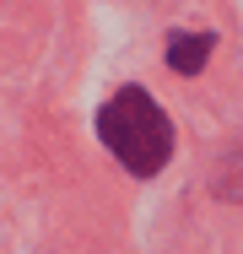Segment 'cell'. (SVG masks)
Listing matches in <instances>:
<instances>
[{
	"label": "cell",
	"mask_w": 243,
	"mask_h": 254,
	"mask_svg": "<svg viewBox=\"0 0 243 254\" xmlns=\"http://www.w3.org/2000/svg\"><path fill=\"white\" fill-rule=\"evenodd\" d=\"M97 135H103L108 152L119 157L130 173H141V179L157 173L173 157V125H168V114L157 108V98L146 87H119L114 98L103 103Z\"/></svg>",
	"instance_id": "1"
},
{
	"label": "cell",
	"mask_w": 243,
	"mask_h": 254,
	"mask_svg": "<svg viewBox=\"0 0 243 254\" xmlns=\"http://www.w3.org/2000/svg\"><path fill=\"white\" fill-rule=\"evenodd\" d=\"M211 33H168V65L179 70V76H194L205 60H211Z\"/></svg>",
	"instance_id": "2"
},
{
	"label": "cell",
	"mask_w": 243,
	"mask_h": 254,
	"mask_svg": "<svg viewBox=\"0 0 243 254\" xmlns=\"http://www.w3.org/2000/svg\"><path fill=\"white\" fill-rule=\"evenodd\" d=\"M216 195H227V200H243V146L222 157V173H216Z\"/></svg>",
	"instance_id": "3"
}]
</instances>
